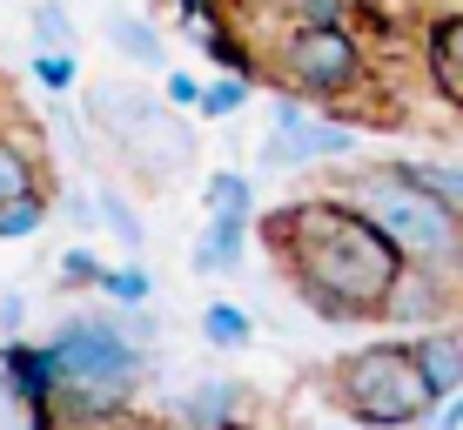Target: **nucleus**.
<instances>
[{"mask_svg":"<svg viewBox=\"0 0 463 430\" xmlns=\"http://www.w3.org/2000/svg\"><path fill=\"white\" fill-rule=\"evenodd\" d=\"M101 34L115 41V54L141 61V68H162V61H168V54H162V34L148 27V14H128V7H115V14L101 21Z\"/></svg>","mask_w":463,"mask_h":430,"instance_id":"nucleus-15","label":"nucleus"},{"mask_svg":"<svg viewBox=\"0 0 463 430\" xmlns=\"http://www.w3.org/2000/svg\"><path fill=\"white\" fill-rule=\"evenodd\" d=\"M34 81L47 94H68L74 81H81V61H74L68 47H34Z\"/></svg>","mask_w":463,"mask_h":430,"instance_id":"nucleus-23","label":"nucleus"},{"mask_svg":"<svg viewBox=\"0 0 463 430\" xmlns=\"http://www.w3.org/2000/svg\"><path fill=\"white\" fill-rule=\"evenodd\" d=\"M356 148H363V129L343 121L336 108H302V94H289V88L269 108L262 168H329V162H349Z\"/></svg>","mask_w":463,"mask_h":430,"instance_id":"nucleus-7","label":"nucleus"},{"mask_svg":"<svg viewBox=\"0 0 463 430\" xmlns=\"http://www.w3.org/2000/svg\"><path fill=\"white\" fill-rule=\"evenodd\" d=\"M61 363L54 390V424H88V417H121L128 397L141 390L148 349L121 330V310H81L47 337Z\"/></svg>","mask_w":463,"mask_h":430,"instance_id":"nucleus-2","label":"nucleus"},{"mask_svg":"<svg viewBox=\"0 0 463 430\" xmlns=\"http://www.w3.org/2000/svg\"><path fill=\"white\" fill-rule=\"evenodd\" d=\"M450 215H463V155H396Z\"/></svg>","mask_w":463,"mask_h":430,"instance_id":"nucleus-16","label":"nucleus"},{"mask_svg":"<svg viewBox=\"0 0 463 430\" xmlns=\"http://www.w3.org/2000/svg\"><path fill=\"white\" fill-rule=\"evenodd\" d=\"M423 74L450 108H463V7L423 21Z\"/></svg>","mask_w":463,"mask_h":430,"instance_id":"nucleus-10","label":"nucleus"},{"mask_svg":"<svg viewBox=\"0 0 463 430\" xmlns=\"http://www.w3.org/2000/svg\"><path fill=\"white\" fill-rule=\"evenodd\" d=\"M0 390L27 410L34 424H54V390H61V363L47 343H21L7 337L0 343Z\"/></svg>","mask_w":463,"mask_h":430,"instance_id":"nucleus-9","label":"nucleus"},{"mask_svg":"<svg viewBox=\"0 0 463 430\" xmlns=\"http://www.w3.org/2000/svg\"><path fill=\"white\" fill-rule=\"evenodd\" d=\"M27 21H34V47H68V54H74V21H68L61 0H41Z\"/></svg>","mask_w":463,"mask_h":430,"instance_id":"nucleus-24","label":"nucleus"},{"mask_svg":"<svg viewBox=\"0 0 463 430\" xmlns=\"http://www.w3.org/2000/svg\"><path fill=\"white\" fill-rule=\"evenodd\" d=\"M336 196L356 202V209L403 249V263H450V249L463 235V215L443 209L403 162H356V168H343Z\"/></svg>","mask_w":463,"mask_h":430,"instance_id":"nucleus-4","label":"nucleus"},{"mask_svg":"<svg viewBox=\"0 0 463 430\" xmlns=\"http://www.w3.org/2000/svg\"><path fill=\"white\" fill-rule=\"evenodd\" d=\"M41 229H47V188L0 202V243H27V235H41Z\"/></svg>","mask_w":463,"mask_h":430,"instance_id":"nucleus-22","label":"nucleus"},{"mask_svg":"<svg viewBox=\"0 0 463 430\" xmlns=\"http://www.w3.org/2000/svg\"><path fill=\"white\" fill-rule=\"evenodd\" d=\"M202 215L222 229H255V182L242 168H209L202 175Z\"/></svg>","mask_w":463,"mask_h":430,"instance_id":"nucleus-13","label":"nucleus"},{"mask_svg":"<svg viewBox=\"0 0 463 430\" xmlns=\"http://www.w3.org/2000/svg\"><path fill=\"white\" fill-rule=\"evenodd\" d=\"M54 282L61 290H94V282H101V256H94V249H68V256L54 263Z\"/></svg>","mask_w":463,"mask_h":430,"instance_id":"nucleus-25","label":"nucleus"},{"mask_svg":"<svg viewBox=\"0 0 463 430\" xmlns=\"http://www.w3.org/2000/svg\"><path fill=\"white\" fill-rule=\"evenodd\" d=\"M68 222H74V229H101V215H94V196H88V188H74V196H68Z\"/></svg>","mask_w":463,"mask_h":430,"instance_id":"nucleus-29","label":"nucleus"},{"mask_svg":"<svg viewBox=\"0 0 463 430\" xmlns=\"http://www.w3.org/2000/svg\"><path fill=\"white\" fill-rule=\"evenodd\" d=\"M94 215H101V229L115 235V243L128 249V256H141V249H148V229H141L135 202H128L115 182H94Z\"/></svg>","mask_w":463,"mask_h":430,"instance_id":"nucleus-17","label":"nucleus"},{"mask_svg":"<svg viewBox=\"0 0 463 430\" xmlns=\"http://www.w3.org/2000/svg\"><path fill=\"white\" fill-rule=\"evenodd\" d=\"M249 235L323 323H376L396 269H403V249L356 202H343L336 188L329 196H296L269 215L255 209Z\"/></svg>","mask_w":463,"mask_h":430,"instance_id":"nucleus-1","label":"nucleus"},{"mask_svg":"<svg viewBox=\"0 0 463 430\" xmlns=\"http://www.w3.org/2000/svg\"><path fill=\"white\" fill-rule=\"evenodd\" d=\"M356 0H282V21L289 27H309V21H349Z\"/></svg>","mask_w":463,"mask_h":430,"instance_id":"nucleus-26","label":"nucleus"},{"mask_svg":"<svg viewBox=\"0 0 463 430\" xmlns=\"http://www.w3.org/2000/svg\"><path fill=\"white\" fill-rule=\"evenodd\" d=\"M188 263L202 269V276H229V269L249 263V229H222V222H202L195 249H188Z\"/></svg>","mask_w":463,"mask_h":430,"instance_id":"nucleus-14","label":"nucleus"},{"mask_svg":"<svg viewBox=\"0 0 463 430\" xmlns=\"http://www.w3.org/2000/svg\"><path fill=\"white\" fill-rule=\"evenodd\" d=\"M88 129L121 155L141 182H182L202 162V141L188 129V108L155 101L135 81H94L88 88Z\"/></svg>","mask_w":463,"mask_h":430,"instance_id":"nucleus-3","label":"nucleus"},{"mask_svg":"<svg viewBox=\"0 0 463 430\" xmlns=\"http://www.w3.org/2000/svg\"><path fill=\"white\" fill-rule=\"evenodd\" d=\"M94 296H108V302H121V310H135V302H155V276L141 269V256H128L121 269L101 263V282H94Z\"/></svg>","mask_w":463,"mask_h":430,"instance_id":"nucleus-21","label":"nucleus"},{"mask_svg":"<svg viewBox=\"0 0 463 430\" xmlns=\"http://www.w3.org/2000/svg\"><path fill=\"white\" fill-rule=\"evenodd\" d=\"M21 323H27V296L0 290V337H21Z\"/></svg>","mask_w":463,"mask_h":430,"instance_id":"nucleus-27","label":"nucleus"},{"mask_svg":"<svg viewBox=\"0 0 463 430\" xmlns=\"http://www.w3.org/2000/svg\"><path fill=\"white\" fill-rule=\"evenodd\" d=\"M202 343H215V349H249L255 343V316L242 310V302H202Z\"/></svg>","mask_w":463,"mask_h":430,"instance_id":"nucleus-19","label":"nucleus"},{"mask_svg":"<svg viewBox=\"0 0 463 430\" xmlns=\"http://www.w3.org/2000/svg\"><path fill=\"white\" fill-rule=\"evenodd\" d=\"M34 188H41V155H34V141H21V135L0 129V202L34 196Z\"/></svg>","mask_w":463,"mask_h":430,"instance_id":"nucleus-18","label":"nucleus"},{"mask_svg":"<svg viewBox=\"0 0 463 430\" xmlns=\"http://www.w3.org/2000/svg\"><path fill=\"white\" fill-rule=\"evenodd\" d=\"M329 384H336V404L356 424H430V410H437L417 357H410V337H383V343L349 349L329 370Z\"/></svg>","mask_w":463,"mask_h":430,"instance_id":"nucleus-5","label":"nucleus"},{"mask_svg":"<svg viewBox=\"0 0 463 430\" xmlns=\"http://www.w3.org/2000/svg\"><path fill=\"white\" fill-rule=\"evenodd\" d=\"M276 81L302 101H349L370 81V47L349 34V21H309L276 41Z\"/></svg>","mask_w":463,"mask_h":430,"instance_id":"nucleus-6","label":"nucleus"},{"mask_svg":"<svg viewBox=\"0 0 463 430\" xmlns=\"http://www.w3.org/2000/svg\"><path fill=\"white\" fill-rule=\"evenodd\" d=\"M410 357H417V370H423V384H430V397H450V390H463V337L450 323H437V330H417L410 337Z\"/></svg>","mask_w":463,"mask_h":430,"instance_id":"nucleus-12","label":"nucleus"},{"mask_svg":"<svg viewBox=\"0 0 463 430\" xmlns=\"http://www.w3.org/2000/svg\"><path fill=\"white\" fill-rule=\"evenodd\" d=\"M242 410H249V390L235 377H195V384L175 397V417L188 430H229Z\"/></svg>","mask_w":463,"mask_h":430,"instance_id":"nucleus-11","label":"nucleus"},{"mask_svg":"<svg viewBox=\"0 0 463 430\" xmlns=\"http://www.w3.org/2000/svg\"><path fill=\"white\" fill-rule=\"evenodd\" d=\"M450 282H457V296H463V235H457V249H450Z\"/></svg>","mask_w":463,"mask_h":430,"instance_id":"nucleus-31","label":"nucleus"},{"mask_svg":"<svg viewBox=\"0 0 463 430\" xmlns=\"http://www.w3.org/2000/svg\"><path fill=\"white\" fill-rule=\"evenodd\" d=\"M222 7H242V0H222Z\"/></svg>","mask_w":463,"mask_h":430,"instance_id":"nucleus-32","label":"nucleus"},{"mask_svg":"<svg viewBox=\"0 0 463 430\" xmlns=\"http://www.w3.org/2000/svg\"><path fill=\"white\" fill-rule=\"evenodd\" d=\"M249 94H255V74H229V68H222L215 81H202L195 115L202 121H229V115H242V108H249Z\"/></svg>","mask_w":463,"mask_h":430,"instance_id":"nucleus-20","label":"nucleus"},{"mask_svg":"<svg viewBox=\"0 0 463 430\" xmlns=\"http://www.w3.org/2000/svg\"><path fill=\"white\" fill-rule=\"evenodd\" d=\"M457 310H463V296L450 282V263H403L376 323H423V330H437V323H450Z\"/></svg>","mask_w":463,"mask_h":430,"instance_id":"nucleus-8","label":"nucleus"},{"mask_svg":"<svg viewBox=\"0 0 463 430\" xmlns=\"http://www.w3.org/2000/svg\"><path fill=\"white\" fill-rule=\"evenodd\" d=\"M430 424H437V430H463V390H450V397H443V404L430 410Z\"/></svg>","mask_w":463,"mask_h":430,"instance_id":"nucleus-30","label":"nucleus"},{"mask_svg":"<svg viewBox=\"0 0 463 430\" xmlns=\"http://www.w3.org/2000/svg\"><path fill=\"white\" fill-rule=\"evenodd\" d=\"M162 94H168L175 108H188V115H195V94H202V81H195V74H182V68H175L168 81H162Z\"/></svg>","mask_w":463,"mask_h":430,"instance_id":"nucleus-28","label":"nucleus"}]
</instances>
